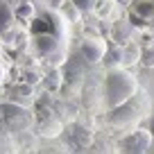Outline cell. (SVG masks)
Wrapping results in <instances>:
<instances>
[{"label":"cell","instance_id":"cell-1","mask_svg":"<svg viewBox=\"0 0 154 154\" xmlns=\"http://www.w3.org/2000/svg\"><path fill=\"white\" fill-rule=\"evenodd\" d=\"M138 91V79L136 75H131L127 68H120V66H113L106 70V77H104V102L116 109V106L129 102L131 97L136 95Z\"/></svg>","mask_w":154,"mask_h":154},{"label":"cell","instance_id":"cell-2","mask_svg":"<svg viewBox=\"0 0 154 154\" xmlns=\"http://www.w3.org/2000/svg\"><path fill=\"white\" fill-rule=\"evenodd\" d=\"M82 54L88 63H97L106 54V43L102 36H86L82 41Z\"/></svg>","mask_w":154,"mask_h":154},{"label":"cell","instance_id":"cell-3","mask_svg":"<svg viewBox=\"0 0 154 154\" xmlns=\"http://www.w3.org/2000/svg\"><path fill=\"white\" fill-rule=\"evenodd\" d=\"M152 131L149 129H136L131 136H127L125 140V149L127 152H147L152 145Z\"/></svg>","mask_w":154,"mask_h":154},{"label":"cell","instance_id":"cell-4","mask_svg":"<svg viewBox=\"0 0 154 154\" xmlns=\"http://www.w3.org/2000/svg\"><path fill=\"white\" fill-rule=\"evenodd\" d=\"M34 45H36L38 54L50 57L52 52L59 50V38H57V34H52V32H38V34H34Z\"/></svg>","mask_w":154,"mask_h":154},{"label":"cell","instance_id":"cell-5","mask_svg":"<svg viewBox=\"0 0 154 154\" xmlns=\"http://www.w3.org/2000/svg\"><path fill=\"white\" fill-rule=\"evenodd\" d=\"M14 18H16V16H14V9L7 5V0H0V34L7 32V29L11 27Z\"/></svg>","mask_w":154,"mask_h":154},{"label":"cell","instance_id":"cell-6","mask_svg":"<svg viewBox=\"0 0 154 154\" xmlns=\"http://www.w3.org/2000/svg\"><path fill=\"white\" fill-rule=\"evenodd\" d=\"M14 16H18V18H23V20H34L36 11H34L32 2H20V5L14 9Z\"/></svg>","mask_w":154,"mask_h":154},{"label":"cell","instance_id":"cell-7","mask_svg":"<svg viewBox=\"0 0 154 154\" xmlns=\"http://www.w3.org/2000/svg\"><path fill=\"white\" fill-rule=\"evenodd\" d=\"M122 59H125L127 63H134V61H138L140 59V50H138V45H129V48L125 50V52H122Z\"/></svg>","mask_w":154,"mask_h":154},{"label":"cell","instance_id":"cell-8","mask_svg":"<svg viewBox=\"0 0 154 154\" xmlns=\"http://www.w3.org/2000/svg\"><path fill=\"white\" fill-rule=\"evenodd\" d=\"M70 2L77 7V9H82V11H88L93 5H95V0H70Z\"/></svg>","mask_w":154,"mask_h":154},{"label":"cell","instance_id":"cell-9","mask_svg":"<svg viewBox=\"0 0 154 154\" xmlns=\"http://www.w3.org/2000/svg\"><path fill=\"white\" fill-rule=\"evenodd\" d=\"M149 131H152V136H154V113H152V118H149Z\"/></svg>","mask_w":154,"mask_h":154},{"label":"cell","instance_id":"cell-10","mask_svg":"<svg viewBox=\"0 0 154 154\" xmlns=\"http://www.w3.org/2000/svg\"><path fill=\"white\" fill-rule=\"evenodd\" d=\"M118 2H120V5H129L131 0H118Z\"/></svg>","mask_w":154,"mask_h":154},{"label":"cell","instance_id":"cell-11","mask_svg":"<svg viewBox=\"0 0 154 154\" xmlns=\"http://www.w3.org/2000/svg\"><path fill=\"white\" fill-rule=\"evenodd\" d=\"M0 79H2V68H0Z\"/></svg>","mask_w":154,"mask_h":154}]
</instances>
